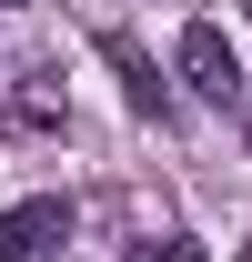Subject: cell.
I'll return each instance as SVG.
<instances>
[{
  "instance_id": "6da1fadb",
  "label": "cell",
  "mask_w": 252,
  "mask_h": 262,
  "mask_svg": "<svg viewBox=\"0 0 252 262\" xmlns=\"http://www.w3.org/2000/svg\"><path fill=\"white\" fill-rule=\"evenodd\" d=\"M182 81H192V101L242 111V51L222 40V20H192V31H182Z\"/></svg>"
},
{
  "instance_id": "7a4b0ae2",
  "label": "cell",
  "mask_w": 252,
  "mask_h": 262,
  "mask_svg": "<svg viewBox=\"0 0 252 262\" xmlns=\"http://www.w3.org/2000/svg\"><path fill=\"white\" fill-rule=\"evenodd\" d=\"M61 242H71V202L61 192H31V202L0 212V262H51Z\"/></svg>"
},
{
  "instance_id": "3957f363",
  "label": "cell",
  "mask_w": 252,
  "mask_h": 262,
  "mask_svg": "<svg viewBox=\"0 0 252 262\" xmlns=\"http://www.w3.org/2000/svg\"><path fill=\"white\" fill-rule=\"evenodd\" d=\"M111 61H121V91H131V111H141V121H161V111H172V91L152 81V61H141L131 40H111Z\"/></svg>"
},
{
  "instance_id": "277c9868",
  "label": "cell",
  "mask_w": 252,
  "mask_h": 262,
  "mask_svg": "<svg viewBox=\"0 0 252 262\" xmlns=\"http://www.w3.org/2000/svg\"><path fill=\"white\" fill-rule=\"evenodd\" d=\"M131 262H192V242H161V252H131Z\"/></svg>"
},
{
  "instance_id": "5b68a950",
  "label": "cell",
  "mask_w": 252,
  "mask_h": 262,
  "mask_svg": "<svg viewBox=\"0 0 252 262\" xmlns=\"http://www.w3.org/2000/svg\"><path fill=\"white\" fill-rule=\"evenodd\" d=\"M242 10H252V0H242Z\"/></svg>"
}]
</instances>
